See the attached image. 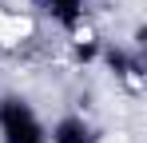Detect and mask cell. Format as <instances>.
<instances>
[{
	"label": "cell",
	"mask_w": 147,
	"mask_h": 143,
	"mask_svg": "<svg viewBox=\"0 0 147 143\" xmlns=\"http://www.w3.org/2000/svg\"><path fill=\"white\" fill-rule=\"evenodd\" d=\"M0 143H48V123L20 92H0Z\"/></svg>",
	"instance_id": "6da1fadb"
},
{
	"label": "cell",
	"mask_w": 147,
	"mask_h": 143,
	"mask_svg": "<svg viewBox=\"0 0 147 143\" xmlns=\"http://www.w3.org/2000/svg\"><path fill=\"white\" fill-rule=\"evenodd\" d=\"M48 143H99V127L80 111H64L56 123H48Z\"/></svg>",
	"instance_id": "7a4b0ae2"
},
{
	"label": "cell",
	"mask_w": 147,
	"mask_h": 143,
	"mask_svg": "<svg viewBox=\"0 0 147 143\" xmlns=\"http://www.w3.org/2000/svg\"><path fill=\"white\" fill-rule=\"evenodd\" d=\"M103 60H107V68L115 72V80H119V84H127L131 92H139V88H143V52H139V48L115 44V48H107V52H103Z\"/></svg>",
	"instance_id": "3957f363"
},
{
	"label": "cell",
	"mask_w": 147,
	"mask_h": 143,
	"mask_svg": "<svg viewBox=\"0 0 147 143\" xmlns=\"http://www.w3.org/2000/svg\"><path fill=\"white\" fill-rule=\"evenodd\" d=\"M32 8L64 32H80L88 20V0H32Z\"/></svg>",
	"instance_id": "277c9868"
},
{
	"label": "cell",
	"mask_w": 147,
	"mask_h": 143,
	"mask_svg": "<svg viewBox=\"0 0 147 143\" xmlns=\"http://www.w3.org/2000/svg\"><path fill=\"white\" fill-rule=\"evenodd\" d=\"M28 36H32V24L8 8H0V52H16Z\"/></svg>",
	"instance_id": "5b68a950"
}]
</instances>
